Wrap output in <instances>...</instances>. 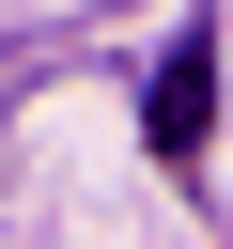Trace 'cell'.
Instances as JSON below:
<instances>
[{
    "mask_svg": "<svg viewBox=\"0 0 233 249\" xmlns=\"http://www.w3.org/2000/svg\"><path fill=\"white\" fill-rule=\"evenodd\" d=\"M140 140H155L171 171H202V140H217V31H171V47H155V93H140Z\"/></svg>",
    "mask_w": 233,
    "mask_h": 249,
    "instance_id": "cell-1",
    "label": "cell"
}]
</instances>
